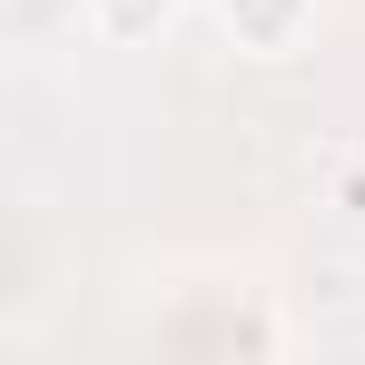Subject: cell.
Returning <instances> with one entry per match:
<instances>
[{
  "label": "cell",
  "instance_id": "1",
  "mask_svg": "<svg viewBox=\"0 0 365 365\" xmlns=\"http://www.w3.org/2000/svg\"><path fill=\"white\" fill-rule=\"evenodd\" d=\"M217 20H227V40H237V50L287 60L306 30H316V0H217Z\"/></svg>",
  "mask_w": 365,
  "mask_h": 365
},
{
  "label": "cell",
  "instance_id": "3",
  "mask_svg": "<svg viewBox=\"0 0 365 365\" xmlns=\"http://www.w3.org/2000/svg\"><path fill=\"white\" fill-rule=\"evenodd\" d=\"M346 207H356V217H365V168H356V178H346Z\"/></svg>",
  "mask_w": 365,
  "mask_h": 365
},
{
  "label": "cell",
  "instance_id": "2",
  "mask_svg": "<svg viewBox=\"0 0 365 365\" xmlns=\"http://www.w3.org/2000/svg\"><path fill=\"white\" fill-rule=\"evenodd\" d=\"M89 10V40H109V50H138V40H158L168 20H178L187 0H79Z\"/></svg>",
  "mask_w": 365,
  "mask_h": 365
}]
</instances>
